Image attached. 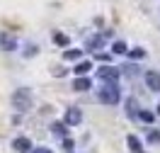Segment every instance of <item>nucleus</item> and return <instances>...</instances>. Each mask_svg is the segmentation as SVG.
Listing matches in <instances>:
<instances>
[{"label":"nucleus","mask_w":160,"mask_h":153,"mask_svg":"<svg viewBox=\"0 0 160 153\" xmlns=\"http://www.w3.org/2000/svg\"><path fill=\"white\" fill-rule=\"evenodd\" d=\"M148 141L150 143H160V131H150L148 134Z\"/></svg>","instance_id":"a211bd4d"},{"label":"nucleus","mask_w":160,"mask_h":153,"mask_svg":"<svg viewBox=\"0 0 160 153\" xmlns=\"http://www.w3.org/2000/svg\"><path fill=\"white\" fill-rule=\"evenodd\" d=\"M15 151H20V153H29L32 151V141L27 139V136H20V139H15Z\"/></svg>","instance_id":"423d86ee"},{"label":"nucleus","mask_w":160,"mask_h":153,"mask_svg":"<svg viewBox=\"0 0 160 153\" xmlns=\"http://www.w3.org/2000/svg\"><path fill=\"white\" fill-rule=\"evenodd\" d=\"M63 146H66V151H70V148H73V141H70V139H63Z\"/></svg>","instance_id":"4be33fe9"},{"label":"nucleus","mask_w":160,"mask_h":153,"mask_svg":"<svg viewBox=\"0 0 160 153\" xmlns=\"http://www.w3.org/2000/svg\"><path fill=\"white\" fill-rule=\"evenodd\" d=\"M0 46L5 51H12V49H17V41L12 39V37H8V34H2V37H0Z\"/></svg>","instance_id":"9d476101"},{"label":"nucleus","mask_w":160,"mask_h":153,"mask_svg":"<svg viewBox=\"0 0 160 153\" xmlns=\"http://www.w3.org/2000/svg\"><path fill=\"white\" fill-rule=\"evenodd\" d=\"M100 102H104V105H117L119 102V88H117V83H104L100 88Z\"/></svg>","instance_id":"f03ea898"},{"label":"nucleus","mask_w":160,"mask_h":153,"mask_svg":"<svg viewBox=\"0 0 160 153\" xmlns=\"http://www.w3.org/2000/svg\"><path fill=\"white\" fill-rule=\"evenodd\" d=\"M100 44H102V39H100V37H97V39H92L90 44H88V46H90V49H97V46H100Z\"/></svg>","instance_id":"6ab92c4d"},{"label":"nucleus","mask_w":160,"mask_h":153,"mask_svg":"<svg viewBox=\"0 0 160 153\" xmlns=\"http://www.w3.org/2000/svg\"><path fill=\"white\" fill-rule=\"evenodd\" d=\"M29 153H51V151H49V148H44V146H39V148H32Z\"/></svg>","instance_id":"412c9836"},{"label":"nucleus","mask_w":160,"mask_h":153,"mask_svg":"<svg viewBox=\"0 0 160 153\" xmlns=\"http://www.w3.org/2000/svg\"><path fill=\"white\" fill-rule=\"evenodd\" d=\"M158 114H160V105H158Z\"/></svg>","instance_id":"393cba45"},{"label":"nucleus","mask_w":160,"mask_h":153,"mask_svg":"<svg viewBox=\"0 0 160 153\" xmlns=\"http://www.w3.org/2000/svg\"><path fill=\"white\" fill-rule=\"evenodd\" d=\"M63 122L68 124V126H78V124L82 122L80 110H78V107H68V110H66V117H63Z\"/></svg>","instance_id":"7ed1b4c3"},{"label":"nucleus","mask_w":160,"mask_h":153,"mask_svg":"<svg viewBox=\"0 0 160 153\" xmlns=\"http://www.w3.org/2000/svg\"><path fill=\"white\" fill-rule=\"evenodd\" d=\"M143 56H146V51H143V49H131L129 51V59H133V61H141Z\"/></svg>","instance_id":"f3484780"},{"label":"nucleus","mask_w":160,"mask_h":153,"mask_svg":"<svg viewBox=\"0 0 160 153\" xmlns=\"http://www.w3.org/2000/svg\"><path fill=\"white\" fill-rule=\"evenodd\" d=\"M97 75L102 78V83H117L119 71H117V68H112V66H102L100 71H97Z\"/></svg>","instance_id":"20e7f679"},{"label":"nucleus","mask_w":160,"mask_h":153,"mask_svg":"<svg viewBox=\"0 0 160 153\" xmlns=\"http://www.w3.org/2000/svg\"><path fill=\"white\" fill-rule=\"evenodd\" d=\"M138 119H141V122H146V124H153L155 114H153V112H148V110H141V112H138Z\"/></svg>","instance_id":"ddd939ff"},{"label":"nucleus","mask_w":160,"mask_h":153,"mask_svg":"<svg viewBox=\"0 0 160 153\" xmlns=\"http://www.w3.org/2000/svg\"><path fill=\"white\" fill-rule=\"evenodd\" d=\"M53 41H56L58 46H68V41H70V39L63 34V32H56V34H53Z\"/></svg>","instance_id":"2eb2a0df"},{"label":"nucleus","mask_w":160,"mask_h":153,"mask_svg":"<svg viewBox=\"0 0 160 153\" xmlns=\"http://www.w3.org/2000/svg\"><path fill=\"white\" fill-rule=\"evenodd\" d=\"M146 85H148L153 92H160V73L148 71V73H146Z\"/></svg>","instance_id":"39448f33"},{"label":"nucleus","mask_w":160,"mask_h":153,"mask_svg":"<svg viewBox=\"0 0 160 153\" xmlns=\"http://www.w3.org/2000/svg\"><path fill=\"white\" fill-rule=\"evenodd\" d=\"M27 56H32V54H37V46H27V51H24Z\"/></svg>","instance_id":"5701e85b"},{"label":"nucleus","mask_w":160,"mask_h":153,"mask_svg":"<svg viewBox=\"0 0 160 153\" xmlns=\"http://www.w3.org/2000/svg\"><path fill=\"white\" fill-rule=\"evenodd\" d=\"M80 56H82V51H80V49H68L66 54H63L66 61H75V59H80Z\"/></svg>","instance_id":"f8f14e48"},{"label":"nucleus","mask_w":160,"mask_h":153,"mask_svg":"<svg viewBox=\"0 0 160 153\" xmlns=\"http://www.w3.org/2000/svg\"><path fill=\"white\" fill-rule=\"evenodd\" d=\"M12 107H15L17 112H27L32 107V92L27 90V88L15 90V95H12Z\"/></svg>","instance_id":"f257e3e1"},{"label":"nucleus","mask_w":160,"mask_h":153,"mask_svg":"<svg viewBox=\"0 0 160 153\" xmlns=\"http://www.w3.org/2000/svg\"><path fill=\"white\" fill-rule=\"evenodd\" d=\"M90 85H92V83H90V78H82V75L73 80V88H75L78 92H85V90H90Z\"/></svg>","instance_id":"6e6552de"},{"label":"nucleus","mask_w":160,"mask_h":153,"mask_svg":"<svg viewBox=\"0 0 160 153\" xmlns=\"http://www.w3.org/2000/svg\"><path fill=\"white\" fill-rule=\"evenodd\" d=\"M66 126H68V124L53 122V124H51V131L56 134V136H61V139H66V136H68V129H66Z\"/></svg>","instance_id":"9b49d317"},{"label":"nucleus","mask_w":160,"mask_h":153,"mask_svg":"<svg viewBox=\"0 0 160 153\" xmlns=\"http://www.w3.org/2000/svg\"><path fill=\"white\" fill-rule=\"evenodd\" d=\"M126 143H129V148H131L133 153H143V146H141V141L133 136V134H129V136H126Z\"/></svg>","instance_id":"1a4fd4ad"},{"label":"nucleus","mask_w":160,"mask_h":153,"mask_svg":"<svg viewBox=\"0 0 160 153\" xmlns=\"http://www.w3.org/2000/svg\"><path fill=\"white\" fill-rule=\"evenodd\" d=\"M112 51H114L117 56H121V54H129V49H126V44H124V41H114Z\"/></svg>","instance_id":"4468645a"},{"label":"nucleus","mask_w":160,"mask_h":153,"mask_svg":"<svg viewBox=\"0 0 160 153\" xmlns=\"http://www.w3.org/2000/svg\"><path fill=\"white\" fill-rule=\"evenodd\" d=\"M138 105H136V100H133V97H129V100H126V117H129V119H138Z\"/></svg>","instance_id":"0eeeda50"},{"label":"nucleus","mask_w":160,"mask_h":153,"mask_svg":"<svg viewBox=\"0 0 160 153\" xmlns=\"http://www.w3.org/2000/svg\"><path fill=\"white\" fill-rule=\"evenodd\" d=\"M75 73H78V75H85V73H90V61L78 63V66H75Z\"/></svg>","instance_id":"dca6fc26"},{"label":"nucleus","mask_w":160,"mask_h":153,"mask_svg":"<svg viewBox=\"0 0 160 153\" xmlns=\"http://www.w3.org/2000/svg\"><path fill=\"white\" fill-rule=\"evenodd\" d=\"M95 59H97V61H109L112 56H109V54H97V56H95Z\"/></svg>","instance_id":"aec40b11"},{"label":"nucleus","mask_w":160,"mask_h":153,"mask_svg":"<svg viewBox=\"0 0 160 153\" xmlns=\"http://www.w3.org/2000/svg\"><path fill=\"white\" fill-rule=\"evenodd\" d=\"M124 73H129V75H133V73H136V68H133V66H126V68H124Z\"/></svg>","instance_id":"b1692460"}]
</instances>
